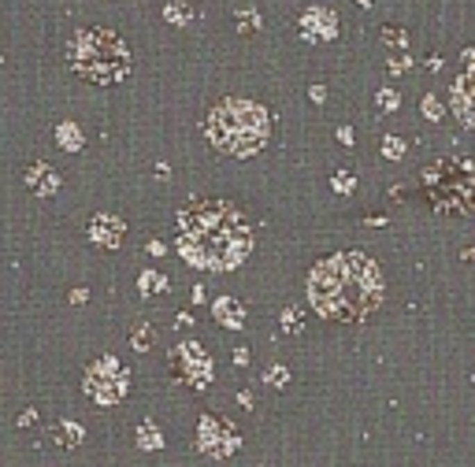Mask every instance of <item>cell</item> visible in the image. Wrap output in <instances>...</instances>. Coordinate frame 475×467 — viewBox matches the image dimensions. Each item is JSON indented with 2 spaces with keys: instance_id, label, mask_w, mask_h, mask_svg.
Instances as JSON below:
<instances>
[{
  "instance_id": "obj_1",
  "label": "cell",
  "mask_w": 475,
  "mask_h": 467,
  "mask_svg": "<svg viewBox=\"0 0 475 467\" xmlns=\"http://www.w3.org/2000/svg\"><path fill=\"white\" fill-rule=\"evenodd\" d=\"M178 253L193 267L231 271L253 253V226L238 204L223 197H190L178 208Z\"/></svg>"
},
{
  "instance_id": "obj_2",
  "label": "cell",
  "mask_w": 475,
  "mask_h": 467,
  "mask_svg": "<svg viewBox=\"0 0 475 467\" xmlns=\"http://www.w3.org/2000/svg\"><path fill=\"white\" fill-rule=\"evenodd\" d=\"M308 300L323 319L360 323L368 319L383 300V275L368 256L338 253L319 260L308 275Z\"/></svg>"
},
{
  "instance_id": "obj_3",
  "label": "cell",
  "mask_w": 475,
  "mask_h": 467,
  "mask_svg": "<svg viewBox=\"0 0 475 467\" xmlns=\"http://www.w3.org/2000/svg\"><path fill=\"white\" fill-rule=\"evenodd\" d=\"M204 134H208V141L219 152L245 160L267 145V137H272V115L256 101L223 96V101L212 104L208 119H204Z\"/></svg>"
},
{
  "instance_id": "obj_4",
  "label": "cell",
  "mask_w": 475,
  "mask_h": 467,
  "mask_svg": "<svg viewBox=\"0 0 475 467\" xmlns=\"http://www.w3.org/2000/svg\"><path fill=\"white\" fill-rule=\"evenodd\" d=\"M63 60L90 85H119V82H126V74L134 67L131 45L115 30H104V26L78 30L67 41V49H63Z\"/></svg>"
},
{
  "instance_id": "obj_5",
  "label": "cell",
  "mask_w": 475,
  "mask_h": 467,
  "mask_svg": "<svg viewBox=\"0 0 475 467\" xmlns=\"http://www.w3.org/2000/svg\"><path fill=\"white\" fill-rule=\"evenodd\" d=\"M85 393L93 400H101V405H115V400L126 397V386H131V371H126L119 360L112 356H101L97 364H90V371L82 378Z\"/></svg>"
},
{
  "instance_id": "obj_6",
  "label": "cell",
  "mask_w": 475,
  "mask_h": 467,
  "mask_svg": "<svg viewBox=\"0 0 475 467\" xmlns=\"http://www.w3.org/2000/svg\"><path fill=\"white\" fill-rule=\"evenodd\" d=\"M171 364H175V378H182V382H190V386H208L212 382V360L193 341L171 349Z\"/></svg>"
},
{
  "instance_id": "obj_7",
  "label": "cell",
  "mask_w": 475,
  "mask_h": 467,
  "mask_svg": "<svg viewBox=\"0 0 475 467\" xmlns=\"http://www.w3.org/2000/svg\"><path fill=\"white\" fill-rule=\"evenodd\" d=\"M197 445H201V452H208L212 460H219V456H226L238 445V430L226 419H219V416H201Z\"/></svg>"
},
{
  "instance_id": "obj_8",
  "label": "cell",
  "mask_w": 475,
  "mask_h": 467,
  "mask_svg": "<svg viewBox=\"0 0 475 467\" xmlns=\"http://www.w3.org/2000/svg\"><path fill=\"white\" fill-rule=\"evenodd\" d=\"M301 34H305V41H331L338 34V19L327 8H308L301 15Z\"/></svg>"
},
{
  "instance_id": "obj_9",
  "label": "cell",
  "mask_w": 475,
  "mask_h": 467,
  "mask_svg": "<svg viewBox=\"0 0 475 467\" xmlns=\"http://www.w3.org/2000/svg\"><path fill=\"white\" fill-rule=\"evenodd\" d=\"M123 234H126V223L119 219V215H93V223H90V237L101 248H119V241H123Z\"/></svg>"
},
{
  "instance_id": "obj_10",
  "label": "cell",
  "mask_w": 475,
  "mask_h": 467,
  "mask_svg": "<svg viewBox=\"0 0 475 467\" xmlns=\"http://www.w3.org/2000/svg\"><path fill=\"white\" fill-rule=\"evenodd\" d=\"M26 186H30V193H38V197H52V193L63 186V178L52 164L38 160V164H30V171H26Z\"/></svg>"
},
{
  "instance_id": "obj_11",
  "label": "cell",
  "mask_w": 475,
  "mask_h": 467,
  "mask_svg": "<svg viewBox=\"0 0 475 467\" xmlns=\"http://www.w3.org/2000/svg\"><path fill=\"white\" fill-rule=\"evenodd\" d=\"M453 112L475 130V71H468L464 78L453 82Z\"/></svg>"
},
{
  "instance_id": "obj_12",
  "label": "cell",
  "mask_w": 475,
  "mask_h": 467,
  "mask_svg": "<svg viewBox=\"0 0 475 467\" xmlns=\"http://www.w3.org/2000/svg\"><path fill=\"white\" fill-rule=\"evenodd\" d=\"M215 319L223 323V327H242V319H245V312H242V304H234L231 297H223V300H215Z\"/></svg>"
},
{
  "instance_id": "obj_13",
  "label": "cell",
  "mask_w": 475,
  "mask_h": 467,
  "mask_svg": "<svg viewBox=\"0 0 475 467\" xmlns=\"http://www.w3.org/2000/svg\"><path fill=\"white\" fill-rule=\"evenodd\" d=\"M164 19L171 26H190L193 23V4L190 0H171V4L164 8Z\"/></svg>"
},
{
  "instance_id": "obj_14",
  "label": "cell",
  "mask_w": 475,
  "mask_h": 467,
  "mask_svg": "<svg viewBox=\"0 0 475 467\" xmlns=\"http://www.w3.org/2000/svg\"><path fill=\"white\" fill-rule=\"evenodd\" d=\"M56 141H60V145L63 148H82V134H78V126H74V123H63V126H56Z\"/></svg>"
},
{
  "instance_id": "obj_15",
  "label": "cell",
  "mask_w": 475,
  "mask_h": 467,
  "mask_svg": "<svg viewBox=\"0 0 475 467\" xmlns=\"http://www.w3.org/2000/svg\"><path fill=\"white\" fill-rule=\"evenodd\" d=\"M52 438H56L60 445H78V438H82V430H78V423H56V430H52Z\"/></svg>"
},
{
  "instance_id": "obj_16",
  "label": "cell",
  "mask_w": 475,
  "mask_h": 467,
  "mask_svg": "<svg viewBox=\"0 0 475 467\" xmlns=\"http://www.w3.org/2000/svg\"><path fill=\"white\" fill-rule=\"evenodd\" d=\"M142 293H167V278L160 271H145L142 275Z\"/></svg>"
},
{
  "instance_id": "obj_17",
  "label": "cell",
  "mask_w": 475,
  "mask_h": 467,
  "mask_svg": "<svg viewBox=\"0 0 475 467\" xmlns=\"http://www.w3.org/2000/svg\"><path fill=\"white\" fill-rule=\"evenodd\" d=\"M153 338H156L153 327H145V323H142V327H134V349H138V353H145L149 345H153Z\"/></svg>"
},
{
  "instance_id": "obj_18",
  "label": "cell",
  "mask_w": 475,
  "mask_h": 467,
  "mask_svg": "<svg viewBox=\"0 0 475 467\" xmlns=\"http://www.w3.org/2000/svg\"><path fill=\"white\" fill-rule=\"evenodd\" d=\"M334 189H338V193H353V178L349 175H334Z\"/></svg>"
},
{
  "instance_id": "obj_19",
  "label": "cell",
  "mask_w": 475,
  "mask_h": 467,
  "mask_svg": "<svg viewBox=\"0 0 475 467\" xmlns=\"http://www.w3.org/2000/svg\"><path fill=\"white\" fill-rule=\"evenodd\" d=\"M379 104L386 108V112H394V108H397V93H390V90H383V93H379Z\"/></svg>"
},
{
  "instance_id": "obj_20",
  "label": "cell",
  "mask_w": 475,
  "mask_h": 467,
  "mask_svg": "<svg viewBox=\"0 0 475 467\" xmlns=\"http://www.w3.org/2000/svg\"><path fill=\"white\" fill-rule=\"evenodd\" d=\"M383 152H386V156H397V152H405V145H401L397 137H390V141L383 145Z\"/></svg>"
},
{
  "instance_id": "obj_21",
  "label": "cell",
  "mask_w": 475,
  "mask_h": 467,
  "mask_svg": "<svg viewBox=\"0 0 475 467\" xmlns=\"http://www.w3.org/2000/svg\"><path fill=\"white\" fill-rule=\"evenodd\" d=\"M323 96H327V90H323V85H312V101H316V104H319V101H323Z\"/></svg>"
}]
</instances>
